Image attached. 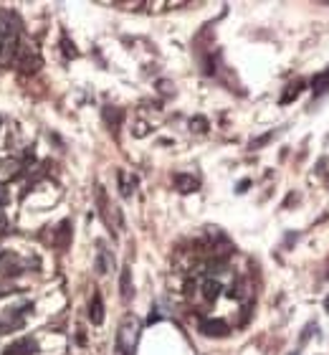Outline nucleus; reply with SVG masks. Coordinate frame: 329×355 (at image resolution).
<instances>
[{"instance_id": "obj_9", "label": "nucleus", "mask_w": 329, "mask_h": 355, "mask_svg": "<svg viewBox=\"0 0 329 355\" xmlns=\"http://www.w3.org/2000/svg\"><path fill=\"white\" fill-rule=\"evenodd\" d=\"M304 89V82H294V84H289L286 87V92L281 94V104H289V102H294L296 97H299V92Z\"/></svg>"}, {"instance_id": "obj_17", "label": "nucleus", "mask_w": 329, "mask_h": 355, "mask_svg": "<svg viewBox=\"0 0 329 355\" xmlns=\"http://www.w3.org/2000/svg\"><path fill=\"white\" fill-rule=\"evenodd\" d=\"M312 330H314V325H306V330H304V335H302V340H299V342H306V340L312 337Z\"/></svg>"}, {"instance_id": "obj_3", "label": "nucleus", "mask_w": 329, "mask_h": 355, "mask_svg": "<svg viewBox=\"0 0 329 355\" xmlns=\"http://www.w3.org/2000/svg\"><path fill=\"white\" fill-rule=\"evenodd\" d=\"M200 332H205L208 337H223L228 332V325L223 320H202L200 322Z\"/></svg>"}, {"instance_id": "obj_2", "label": "nucleus", "mask_w": 329, "mask_h": 355, "mask_svg": "<svg viewBox=\"0 0 329 355\" xmlns=\"http://www.w3.org/2000/svg\"><path fill=\"white\" fill-rule=\"evenodd\" d=\"M38 352V342L30 340V337H23V340H16L6 347V355H33Z\"/></svg>"}, {"instance_id": "obj_5", "label": "nucleus", "mask_w": 329, "mask_h": 355, "mask_svg": "<svg viewBox=\"0 0 329 355\" xmlns=\"http://www.w3.org/2000/svg\"><path fill=\"white\" fill-rule=\"evenodd\" d=\"M175 185H178L180 193H195L200 188V180L188 175V173H180V175H175Z\"/></svg>"}, {"instance_id": "obj_11", "label": "nucleus", "mask_w": 329, "mask_h": 355, "mask_svg": "<svg viewBox=\"0 0 329 355\" xmlns=\"http://www.w3.org/2000/svg\"><path fill=\"white\" fill-rule=\"evenodd\" d=\"M220 289H223V287H220L216 279H205V284H202V292H205V297H208L210 302L220 294Z\"/></svg>"}, {"instance_id": "obj_15", "label": "nucleus", "mask_w": 329, "mask_h": 355, "mask_svg": "<svg viewBox=\"0 0 329 355\" xmlns=\"http://www.w3.org/2000/svg\"><path fill=\"white\" fill-rule=\"evenodd\" d=\"M61 46H64V54L66 56H76V49H74V44L68 41V38L64 36V41H61Z\"/></svg>"}, {"instance_id": "obj_19", "label": "nucleus", "mask_w": 329, "mask_h": 355, "mask_svg": "<svg viewBox=\"0 0 329 355\" xmlns=\"http://www.w3.org/2000/svg\"><path fill=\"white\" fill-rule=\"evenodd\" d=\"M324 309H326V312H329V297H326V302H324Z\"/></svg>"}, {"instance_id": "obj_1", "label": "nucleus", "mask_w": 329, "mask_h": 355, "mask_svg": "<svg viewBox=\"0 0 329 355\" xmlns=\"http://www.w3.org/2000/svg\"><path fill=\"white\" fill-rule=\"evenodd\" d=\"M137 337H140V322L132 317V314H127L122 327H119V332H116V350L124 352V355H132L134 345H137Z\"/></svg>"}, {"instance_id": "obj_16", "label": "nucleus", "mask_w": 329, "mask_h": 355, "mask_svg": "<svg viewBox=\"0 0 329 355\" xmlns=\"http://www.w3.org/2000/svg\"><path fill=\"white\" fill-rule=\"evenodd\" d=\"M147 132H150V127H147L144 122H137V125H134V137H144Z\"/></svg>"}, {"instance_id": "obj_18", "label": "nucleus", "mask_w": 329, "mask_h": 355, "mask_svg": "<svg viewBox=\"0 0 329 355\" xmlns=\"http://www.w3.org/2000/svg\"><path fill=\"white\" fill-rule=\"evenodd\" d=\"M3 38H6V33H3V28H0V46H3Z\"/></svg>"}, {"instance_id": "obj_13", "label": "nucleus", "mask_w": 329, "mask_h": 355, "mask_svg": "<svg viewBox=\"0 0 329 355\" xmlns=\"http://www.w3.org/2000/svg\"><path fill=\"white\" fill-rule=\"evenodd\" d=\"M190 130L192 132H208V120H205V117H192V120H190Z\"/></svg>"}, {"instance_id": "obj_10", "label": "nucleus", "mask_w": 329, "mask_h": 355, "mask_svg": "<svg viewBox=\"0 0 329 355\" xmlns=\"http://www.w3.org/2000/svg\"><path fill=\"white\" fill-rule=\"evenodd\" d=\"M116 180H119L122 195H124V198H130V195H132V190H134V183H137V178L127 180V175H124V173H119V175H116Z\"/></svg>"}, {"instance_id": "obj_8", "label": "nucleus", "mask_w": 329, "mask_h": 355, "mask_svg": "<svg viewBox=\"0 0 329 355\" xmlns=\"http://www.w3.org/2000/svg\"><path fill=\"white\" fill-rule=\"evenodd\" d=\"M104 122H106L112 130H116V127L122 125V109H116V107H104Z\"/></svg>"}, {"instance_id": "obj_7", "label": "nucleus", "mask_w": 329, "mask_h": 355, "mask_svg": "<svg viewBox=\"0 0 329 355\" xmlns=\"http://www.w3.org/2000/svg\"><path fill=\"white\" fill-rule=\"evenodd\" d=\"M112 269V254L106 251V246L99 241V254H96V274H109Z\"/></svg>"}, {"instance_id": "obj_6", "label": "nucleus", "mask_w": 329, "mask_h": 355, "mask_svg": "<svg viewBox=\"0 0 329 355\" xmlns=\"http://www.w3.org/2000/svg\"><path fill=\"white\" fill-rule=\"evenodd\" d=\"M89 320H92L94 325H102V322H104V302H102V294H94V297H92Z\"/></svg>"}, {"instance_id": "obj_14", "label": "nucleus", "mask_w": 329, "mask_h": 355, "mask_svg": "<svg viewBox=\"0 0 329 355\" xmlns=\"http://www.w3.org/2000/svg\"><path fill=\"white\" fill-rule=\"evenodd\" d=\"M157 87H160V92H162L164 97L175 94V87H172V82H157Z\"/></svg>"}, {"instance_id": "obj_12", "label": "nucleus", "mask_w": 329, "mask_h": 355, "mask_svg": "<svg viewBox=\"0 0 329 355\" xmlns=\"http://www.w3.org/2000/svg\"><path fill=\"white\" fill-rule=\"evenodd\" d=\"M326 87H329V69H326L324 74H316V76L312 79V89H314L316 94H319V92H324Z\"/></svg>"}, {"instance_id": "obj_4", "label": "nucleus", "mask_w": 329, "mask_h": 355, "mask_svg": "<svg viewBox=\"0 0 329 355\" xmlns=\"http://www.w3.org/2000/svg\"><path fill=\"white\" fill-rule=\"evenodd\" d=\"M119 292H122V299H132V294H134V287H132V269H130V266H122V274H119Z\"/></svg>"}]
</instances>
